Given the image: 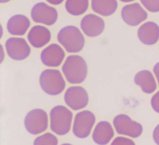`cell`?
<instances>
[{
	"label": "cell",
	"mask_w": 159,
	"mask_h": 145,
	"mask_svg": "<svg viewBox=\"0 0 159 145\" xmlns=\"http://www.w3.org/2000/svg\"><path fill=\"white\" fill-rule=\"evenodd\" d=\"M62 70L66 80L71 84L83 83L88 74L86 61L78 55H71L66 58Z\"/></svg>",
	"instance_id": "6da1fadb"
},
{
	"label": "cell",
	"mask_w": 159,
	"mask_h": 145,
	"mask_svg": "<svg viewBox=\"0 0 159 145\" xmlns=\"http://www.w3.org/2000/svg\"><path fill=\"white\" fill-rule=\"evenodd\" d=\"M73 115L71 110L62 105L53 108L50 112V129L59 136L67 134L71 130Z\"/></svg>",
	"instance_id": "7a4b0ae2"
},
{
	"label": "cell",
	"mask_w": 159,
	"mask_h": 145,
	"mask_svg": "<svg viewBox=\"0 0 159 145\" xmlns=\"http://www.w3.org/2000/svg\"><path fill=\"white\" fill-rule=\"evenodd\" d=\"M57 40L69 53H78L84 47L85 38L77 27L68 25L60 30Z\"/></svg>",
	"instance_id": "3957f363"
},
{
	"label": "cell",
	"mask_w": 159,
	"mask_h": 145,
	"mask_svg": "<svg viewBox=\"0 0 159 145\" xmlns=\"http://www.w3.org/2000/svg\"><path fill=\"white\" fill-rule=\"evenodd\" d=\"M39 81L42 89L50 96L59 95L66 87L64 79L57 70H45L39 76Z\"/></svg>",
	"instance_id": "277c9868"
},
{
	"label": "cell",
	"mask_w": 159,
	"mask_h": 145,
	"mask_svg": "<svg viewBox=\"0 0 159 145\" xmlns=\"http://www.w3.org/2000/svg\"><path fill=\"white\" fill-rule=\"evenodd\" d=\"M24 126L31 134L38 135L43 133L48 127V114L42 109L31 110L25 116Z\"/></svg>",
	"instance_id": "5b68a950"
},
{
	"label": "cell",
	"mask_w": 159,
	"mask_h": 145,
	"mask_svg": "<svg viewBox=\"0 0 159 145\" xmlns=\"http://www.w3.org/2000/svg\"><path fill=\"white\" fill-rule=\"evenodd\" d=\"M113 124L116 133L120 135H124L132 138H139L143 133L142 125L131 119L125 114L116 115L113 119Z\"/></svg>",
	"instance_id": "8992f818"
},
{
	"label": "cell",
	"mask_w": 159,
	"mask_h": 145,
	"mask_svg": "<svg viewBox=\"0 0 159 145\" xmlns=\"http://www.w3.org/2000/svg\"><path fill=\"white\" fill-rule=\"evenodd\" d=\"M96 123V116L90 111H80L75 116L73 133L80 138L84 139L89 137Z\"/></svg>",
	"instance_id": "52a82bcc"
},
{
	"label": "cell",
	"mask_w": 159,
	"mask_h": 145,
	"mask_svg": "<svg viewBox=\"0 0 159 145\" xmlns=\"http://www.w3.org/2000/svg\"><path fill=\"white\" fill-rule=\"evenodd\" d=\"M64 102L71 110L78 111L84 109L89 104V97L87 90L80 86H72L66 90Z\"/></svg>",
	"instance_id": "ba28073f"
},
{
	"label": "cell",
	"mask_w": 159,
	"mask_h": 145,
	"mask_svg": "<svg viewBox=\"0 0 159 145\" xmlns=\"http://www.w3.org/2000/svg\"><path fill=\"white\" fill-rule=\"evenodd\" d=\"M31 16L33 21L36 23L52 25L58 19V13L55 8L40 2L34 5L31 10Z\"/></svg>",
	"instance_id": "9c48e42d"
},
{
	"label": "cell",
	"mask_w": 159,
	"mask_h": 145,
	"mask_svg": "<svg viewBox=\"0 0 159 145\" xmlns=\"http://www.w3.org/2000/svg\"><path fill=\"white\" fill-rule=\"evenodd\" d=\"M8 56L15 61H23L31 54V48L25 39L12 37L8 38L5 43Z\"/></svg>",
	"instance_id": "30bf717a"
},
{
	"label": "cell",
	"mask_w": 159,
	"mask_h": 145,
	"mask_svg": "<svg viewBox=\"0 0 159 145\" xmlns=\"http://www.w3.org/2000/svg\"><path fill=\"white\" fill-rule=\"evenodd\" d=\"M121 15L124 21L130 26L138 25L148 17L147 11L138 3L124 6L122 9Z\"/></svg>",
	"instance_id": "8fae6325"
},
{
	"label": "cell",
	"mask_w": 159,
	"mask_h": 145,
	"mask_svg": "<svg viewBox=\"0 0 159 145\" xmlns=\"http://www.w3.org/2000/svg\"><path fill=\"white\" fill-rule=\"evenodd\" d=\"M64 57V50L56 43H52L44 48L40 55L42 63L48 67L59 66L63 62Z\"/></svg>",
	"instance_id": "7c38bea8"
},
{
	"label": "cell",
	"mask_w": 159,
	"mask_h": 145,
	"mask_svg": "<svg viewBox=\"0 0 159 145\" xmlns=\"http://www.w3.org/2000/svg\"><path fill=\"white\" fill-rule=\"evenodd\" d=\"M80 27L87 36L96 37L104 30L105 24L104 20L99 16L90 14L83 17L80 22Z\"/></svg>",
	"instance_id": "4fadbf2b"
},
{
	"label": "cell",
	"mask_w": 159,
	"mask_h": 145,
	"mask_svg": "<svg viewBox=\"0 0 159 145\" xmlns=\"http://www.w3.org/2000/svg\"><path fill=\"white\" fill-rule=\"evenodd\" d=\"M138 36L143 44L154 45L159 39V26L153 22H145L139 28Z\"/></svg>",
	"instance_id": "5bb4252c"
},
{
	"label": "cell",
	"mask_w": 159,
	"mask_h": 145,
	"mask_svg": "<svg viewBox=\"0 0 159 145\" xmlns=\"http://www.w3.org/2000/svg\"><path fill=\"white\" fill-rule=\"evenodd\" d=\"M115 132L111 124L101 121L96 125L92 133V139L98 145H107L112 139Z\"/></svg>",
	"instance_id": "9a60e30c"
},
{
	"label": "cell",
	"mask_w": 159,
	"mask_h": 145,
	"mask_svg": "<svg viewBox=\"0 0 159 145\" xmlns=\"http://www.w3.org/2000/svg\"><path fill=\"white\" fill-rule=\"evenodd\" d=\"M28 41L34 48H39L46 45L50 40L51 33L48 28L43 25H34L28 35Z\"/></svg>",
	"instance_id": "2e32d148"
},
{
	"label": "cell",
	"mask_w": 159,
	"mask_h": 145,
	"mask_svg": "<svg viewBox=\"0 0 159 145\" xmlns=\"http://www.w3.org/2000/svg\"><path fill=\"white\" fill-rule=\"evenodd\" d=\"M30 19L24 15H15L9 19L7 22V30L11 35L23 36L30 27Z\"/></svg>",
	"instance_id": "e0dca14e"
},
{
	"label": "cell",
	"mask_w": 159,
	"mask_h": 145,
	"mask_svg": "<svg viewBox=\"0 0 159 145\" xmlns=\"http://www.w3.org/2000/svg\"><path fill=\"white\" fill-rule=\"evenodd\" d=\"M135 84L146 94H152L157 89V83L153 74L148 70L139 71L134 77Z\"/></svg>",
	"instance_id": "ac0fdd59"
},
{
	"label": "cell",
	"mask_w": 159,
	"mask_h": 145,
	"mask_svg": "<svg viewBox=\"0 0 159 145\" xmlns=\"http://www.w3.org/2000/svg\"><path fill=\"white\" fill-rule=\"evenodd\" d=\"M92 9L97 14L108 17L116 11L118 8L116 0H91Z\"/></svg>",
	"instance_id": "d6986e66"
},
{
	"label": "cell",
	"mask_w": 159,
	"mask_h": 145,
	"mask_svg": "<svg viewBox=\"0 0 159 145\" xmlns=\"http://www.w3.org/2000/svg\"><path fill=\"white\" fill-rule=\"evenodd\" d=\"M89 5V0H66L65 8L70 14L78 16L86 12Z\"/></svg>",
	"instance_id": "ffe728a7"
},
{
	"label": "cell",
	"mask_w": 159,
	"mask_h": 145,
	"mask_svg": "<svg viewBox=\"0 0 159 145\" xmlns=\"http://www.w3.org/2000/svg\"><path fill=\"white\" fill-rule=\"evenodd\" d=\"M57 138L50 133H45L36 138L33 145H58Z\"/></svg>",
	"instance_id": "44dd1931"
},
{
	"label": "cell",
	"mask_w": 159,
	"mask_h": 145,
	"mask_svg": "<svg viewBox=\"0 0 159 145\" xmlns=\"http://www.w3.org/2000/svg\"><path fill=\"white\" fill-rule=\"evenodd\" d=\"M142 5L151 12L159 11V0H140Z\"/></svg>",
	"instance_id": "7402d4cb"
},
{
	"label": "cell",
	"mask_w": 159,
	"mask_h": 145,
	"mask_svg": "<svg viewBox=\"0 0 159 145\" xmlns=\"http://www.w3.org/2000/svg\"><path fill=\"white\" fill-rule=\"evenodd\" d=\"M110 145H136V144L133 140L129 138L118 136L112 141Z\"/></svg>",
	"instance_id": "603a6c76"
},
{
	"label": "cell",
	"mask_w": 159,
	"mask_h": 145,
	"mask_svg": "<svg viewBox=\"0 0 159 145\" xmlns=\"http://www.w3.org/2000/svg\"><path fill=\"white\" fill-rule=\"evenodd\" d=\"M151 105L153 110L159 113V91L155 93L151 99Z\"/></svg>",
	"instance_id": "cb8c5ba5"
},
{
	"label": "cell",
	"mask_w": 159,
	"mask_h": 145,
	"mask_svg": "<svg viewBox=\"0 0 159 145\" xmlns=\"http://www.w3.org/2000/svg\"><path fill=\"white\" fill-rule=\"evenodd\" d=\"M153 139L154 142L159 145V124L155 127L153 131Z\"/></svg>",
	"instance_id": "d4e9b609"
},
{
	"label": "cell",
	"mask_w": 159,
	"mask_h": 145,
	"mask_svg": "<svg viewBox=\"0 0 159 145\" xmlns=\"http://www.w3.org/2000/svg\"><path fill=\"white\" fill-rule=\"evenodd\" d=\"M153 73L157 79V81L159 85V62H157L153 67Z\"/></svg>",
	"instance_id": "484cf974"
},
{
	"label": "cell",
	"mask_w": 159,
	"mask_h": 145,
	"mask_svg": "<svg viewBox=\"0 0 159 145\" xmlns=\"http://www.w3.org/2000/svg\"><path fill=\"white\" fill-rule=\"evenodd\" d=\"M46 1L51 5H58L61 4L64 2V0H46Z\"/></svg>",
	"instance_id": "4316f807"
},
{
	"label": "cell",
	"mask_w": 159,
	"mask_h": 145,
	"mask_svg": "<svg viewBox=\"0 0 159 145\" xmlns=\"http://www.w3.org/2000/svg\"><path fill=\"white\" fill-rule=\"evenodd\" d=\"M122 2H124V3H129V2H134V0H120Z\"/></svg>",
	"instance_id": "83f0119b"
},
{
	"label": "cell",
	"mask_w": 159,
	"mask_h": 145,
	"mask_svg": "<svg viewBox=\"0 0 159 145\" xmlns=\"http://www.w3.org/2000/svg\"><path fill=\"white\" fill-rule=\"evenodd\" d=\"M10 1V0H0V3H7Z\"/></svg>",
	"instance_id": "f1b7e54d"
},
{
	"label": "cell",
	"mask_w": 159,
	"mask_h": 145,
	"mask_svg": "<svg viewBox=\"0 0 159 145\" xmlns=\"http://www.w3.org/2000/svg\"><path fill=\"white\" fill-rule=\"evenodd\" d=\"M61 145H73V144H70V143H64V144H62Z\"/></svg>",
	"instance_id": "f546056e"
}]
</instances>
